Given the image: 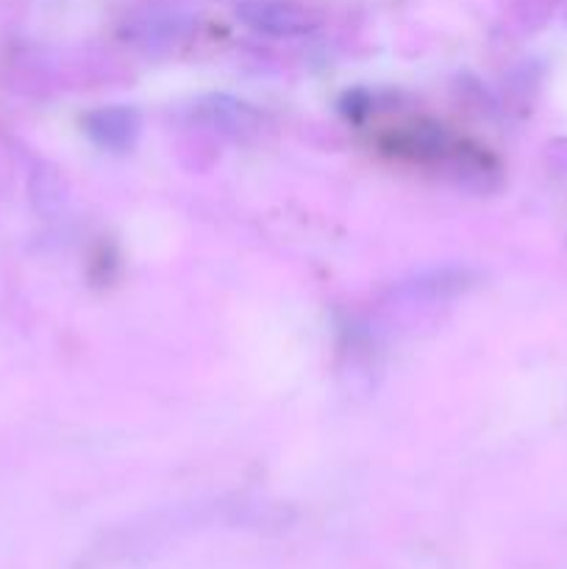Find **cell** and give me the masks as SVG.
Instances as JSON below:
<instances>
[{
    "instance_id": "cell-2",
    "label": "cell",
    "mask_w": 567,
    "mask_h": 569,
    "mask_svg": "<svg viewBox=\"0 0 567 569\" xmlns=\"http://www.w3.org/2000/svg\"><path fill=\"white\" fill-rule=\"evenodd\" d=\"M83 128L98 148L122 153V150H131L139 139L142 114L133 106H103V109L89 111Z\"/></svg>"
},
{
    "instance_id": "cell-1",
    "label": "cell",
    "mask_w": 567,
    "mask_h": 569,
    "mask_svg": "<svg viewBox=\"0 0 567 569\" xmlns=\"http://www.w3.org/2000/svg\"><path fill=\"white\" fill-rule=\"evenodd\" d=\"M237 14L245 26L267 37H304L320 26V17L292 0H239Z\"/></svg>"
},
{
    "instance_id": "cell-3",
    "label": "cell",
    "mask_w": 567,
    "mask_h": 569,
    "mask_svg": "<svg viewBox=\"0 0 567 569\" xmlns=\"http://www.w3.org/2000/svg\"><path fill=\"white\" fill-rule=\"evenodd\" d=\"M198 114L200 120L209 122L211 128H217V131L233 139L250 137V133L259 131L261 126V117L256 114L248 103L228 98V94H211V98H206L203 103L198 106Z\"/></svg>"
}]
</instances>
